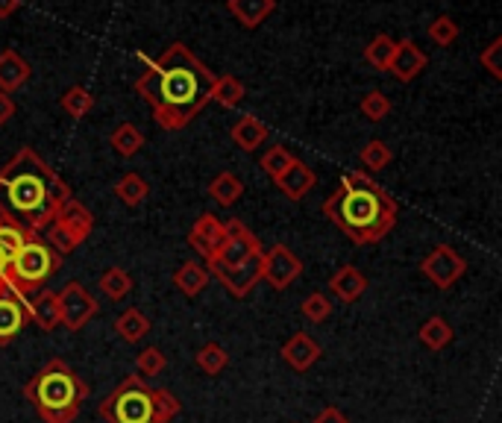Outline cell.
Listing matches in <instances>:
<instances>
[{
	"mask_svg": "<svg viewBox=\"0 0 502 423\" xmlns=\"http://www.w3.org/2000/svg\"><path fill=\"white\" fill-rule=\"evenodd\" d=\"M109 142H112V147H115V153L135 156L138 151H142L144 135H142V130L135 127V123H121V127H115V133L109 135Z\"/></svg>",
	"mask_w": 502,
	"mask_h": 423,
	"instance_id": "29",
	"label": "cell"
},
{
	"mask_svg": "<svg viewBox=\"0 0 502 423\" xmlns=\"http://www.w3.org/2000/svg\"><path fill=\"white\" fill-rule=\"evenodd\" d=\"M209 273L215 280H221V285L232 297H247L261 282V253L253 256V259H247V262H241V265H232V268L209 262Z\"/></svg>",
	"mask_w": 502,
	"mask_h": 423,
	"instance_id": "12",
	"label": "cell"
},
{
	"mask_svg": "<svg viewBox=\"0 0 502 423\" xmlns=\"http://www.w3.org/2000/svg\"><path fill=\"white\" fill-rule=\"evenodd\" d=\"M115 330L118 335L127 344H138L142 339H147V332H150V320L147 315L142 312V309H127L118 320H115Z\"/></svg>",
	"mask_w": 502,
	"mask_h": 423,
	"instance_id": "23",
	"label": "cell"
},
{
	"mask_svg": "<svg viewBox=\"0 0 502 423\" xmlns=\"http://www.w3.org/2000/svg\"><path fill=\"white\" fill-rule=\"evenodd\" d=\"M21 6V0H0V18H9Z\"/></svg>",
	"mask_w": 502,
	"mask_h": 423,
	"instance_id": "44",
	"label": "cell"
},
{
	"mask_svg": "<svg viewBox=\"0 0 502 423\" xmlns=\"http://www.w3.org/2000/svg\"><path fill=\"white\" fill-rule=\"evenodd\" d=\"M223 241H227V227H223L215 215H200L197 223L192 227V232H188V244H192L206 262L218 259Z\"/></svg>",
	"mask_w": 502,
	"mask_h": 423,
	"instance_id": "13",
	"label": "cell"
},
{
	"mask_svg": "<svg viewBox=\"0 0 502 423\" xmlns=\"http://www.w3.org/2000/svg\"><path fill=\"white\" fill-rule=\"evenodd\" d=\"M97 415L109 423H156L153 420V389L142 377H127L103 403Z\"/></svg>",
	"mask_w": 502,
	"mask_h": 423,
	"instance_id": "6",
	"label": "cell"
},
{
	"mask_svg": "<svg viewBox=\"0 0 502 423\" xmlns=\"http://www.w3.org/2000/svg\"><path fill=\"white\" fill-rule=\"evenodd\" d=\"M6 256L4 253H0V294H6L9 291V282H6Z\"/></svg>",
	"mask_w": 502,
	"mask_h": 423,
	"instance_id": "45",
	"label": "cell"
},
{
	"mask_svg": "<svg viewBox=\"0 0 502 423\" xmlns=\"http://www.w3.org/2000/svg\"><path fill=\"white\" fill-rule=\"evenodd\" d=\"M300 312H303V318L311 320V323H323V320H330V315H332V303H330V297H326V294L315 291V294H309L303 300Z\"/></svg>",
	"mask_w": 502,
	"mask_h": 423,
	"instance_id": "36",
	"label": "cell"
},
{
	"mask_svg": "<svg viewBox=\"0 0 502 423\" xmlns=\"http://www.w3.org/2000/svg\"><path fill=\"white\" fill-rule=\"evenodd\" d=\"M62 109H65L71 118H85L94 109V97L85 89H71L62 97Z\"/></svg>",
	"mask_w": 502,
	"mask_h": 423,
	"instance_id": "38",
	"label": "cell"
},
{
	"mask_svg": "<svg viewBox=\"0 0 502 423\" xmlns=\"http://www.w3.org/2000/svg\"><path fill=\"white\" fill-rule=\"evenodd\" d=\"M212 71L185 51V44H171L138 77L135 89L153 109L165 130H182L212 101Z\"/></svg>",
	"mask_w": 502,
	"mask_h": 423,
	"instance_id": "1",
	"label": "cell"
},
{
	"mask_svg": "<svg viewBox=\"0 0 502 423\" xmlns=\"http://www.w3.org/2000/svg\"><path fill=\"white\" fill-rule=\"evenodd\" d=\"M24 397L33 403V408L39 412L44 423H74L85 403V397H89V385L71 370L65 359H50L24 385Z\"/></svg>",
	"mask_w": 502,
	"mask_h": 423,
	"instance_id": "4",
	"label": "cell"
},
{
	"mask_svg": "<svg viewBox=\"0 0 502 423\" xmlns=\"http://www.w3.org/2000/svg\"><path fill=\"white\" fill-rule=\"evenodd\" d=\"M429 39H432L435 44H441V47L453 44V42L458 39V24H456L453 18L441 15V18H438V21L432 24V27H429Z\"/></svg>",
	"mask_w": 502,
	"mask_h": 423,
	"instance_id": "40",
	"label": "cell"
},
{
	"mask_svg": "<svg viewBox=\"0 0 502 423\" xmlns=\"http://www.w3.org/2000/svg\"><path fill=\"white\" fill-rule=\"evenodd\" d=\"M388 112H391V101L382 92H368L365 101H361V115L370 121H382Z\"/></svg>",
	"mask_w": 502,
	"mask_h": 423,
	"instance_id": "39",
	"label": "cell"
},
{
	"mask_svg": "<svg viewBox=\"0 0 502 423\" xmlns=\"http://www.w3.org/2000/svg\"><path fill=\"white\" fill-rule=\"evenodd\" d=\"M282 359H285L288 368H294V370L303 373L320 359V344L311 339V335H306V332H294L291 339L282 344Z\"/></svg>",
	"mask_w": 502,
	"mask_h": 423,
	"instance_id": "15",
	"label": "cell"
},
{
	"mask_svg": "<svg viewBox=\"0 0 502 423\" xmlns=\"http://www.w3.org/2000/svg\"><path fill=\"white\" fill-rule=\"evenodd\" d=\"M394 51H397V42L391 39V35H376V39L368 44L365 56H368L370 65L388 71V65H391V59H394Z\"/></svg>",
	"mask_w": 502,
	"mask_h": 423,
	"instance_id": "33",
	"label": "cell"
},
{
	"mask_svg": "<svg viewBox=\"0 0 502 423\" xmlns=\"http://www.w3.org/2000/svg\"><path fill=\"white\" fill-rule=\"evenodd\" d=\"M15 115V103H12V97L6 92H0V127Z\"/></svg>",
	"mask_w": 502,
	"mask_h": 423,
	"instance_id": "43",
	"label": "cell"
},
{
	"mask_svg": "<svg viewBox=\"0 0 502 423\" xmlns=\"http://www.w3.org/2000/svg\"><path fill=\"white\" fill-rule=\"evenodd\" d=\"M323 215L356 244H376L397 223V201L368 173H347L341 189L326 197Z\"/></svg>",
	"mask_w": 502,
	"mask_h": 423,
	"instance_id": "3",
	"label": "cell"
},
{
	"mask_svg": "<svg viewBox=\"0 0 502 423\" xmlns=\"http://www.w3.org/2000/svg\"><path fill=\"white\" fill-rule=\"evenodd\" d=\"M232 142L241 147V151H256L259 144L268 142V127L253 115H244L241 121L232 127Z\"/></svg>",
	"mask_w": 502,
	"mask_h": 423,
	"instance_id": "22",
	"label": "cell"
},
{
	"mask_svg": "<svg viewBox=\"0 0 502 423\" xmlns=\"http://www.w3.org/2000/svg\"><path fill=\"white\" fill-rule=\"evenodd\" d=\"M330 291H332V297H338L341 303H356L359 297L368 291V277H365V273H361L359 268L344 265V268H338V271L332 273Z\"/></svg>",
	"mask_w": 502,
	"mask_h": 423,
	"instance_id": "17",
	"label": "cell"
},
{
	"mask_svg": "<svg viewBox=\"0 0 502 423\" xmlns=\"http://www.w3.org/2000/svg\"><path fill=\"white\" fill-rule=\"evenodd\" d=\"M361 165L368 171H382L385 165H391V151H388V144L382 139L368 142L365 151H361Z\"/></svg>",
	"mask_w": 502,
	"mask_h": 423,
	"instance_id": "37",
	"label": "cell"
},
{
	"mask_svg": "<svg viewBox=\"0 0 502 423\" xmlns=\"http://www.w3.org/2000/svg\"><path fill=\"white\" fill-rule=\"evenodd\" d=\"M62 265V256L50 247L42 235L30 232L27 241L21 244V251L9 259L6 265V282L9 291L15 297H33L35 291L44 289V282L54 277Z\"/></svg>",
	"mask_w": 502,
	"mask_h": 423,
	"instance_id": "5",
	"label": "cell"
},
{
	"mask_svg": "<svg viewBox=\"0 0 502 423\" xmlns=\"http://www.w3.org/2000/svg\"><path fill=\"white\" fill-rule=\"evenodd\" d=\"M315 423H349V418L341 412V408H335V406H326L323 412L315 418Z\"/></svg>",
	"mask_w": 502,
	"mask_h": 423,
	"instance_id": "42",
	"label": "cell"
},
{
	"mask_svg": "<svg viewBox=\"0 0 502 423\" xmlns=\"http://www.w3.org/2000/svg\"><path fill=\"white\" fill-rule=\"evenodd\" d=\"M300 273H303V262H300V256L291 251V247L276 244L268 253H261V280H265L271 289H276V291L288 289Z\"/></svg>",
	"mask_w": 502,
	"mask_h": 423,
	"instance_id": "9",
	"label": "cell"
},
{
	"mask_svg": "<svg viewBox=\"0 0 502 423\" xmlns=\"http://www.w3.org/2000/svg\"><path fill=\"white\" fill-rule=\"evenodd\" d=\"M168 368V359L159 347H144L142 353L135 356V377H159L162 370Z\"/></svg>",
	"mask_w": 502,
	"mask_h": 423,
	"instance_id": "31",
	"label": "cell"
},
{
	"mask_svg": "<svg viewBox=\"0 0 502 423\" xmlns=\"http://www.w3.org/2000/svg\"><path fill=\"white\" fill-rule=\"evenodd\" d=\"M449 341H453V327L441 315H432L420 327V344L429 347V350H444Z\"/></svg>",
	"mask_w": 502,
	"mask_h": 423,
	"instance_id": "26",
	"label": "cell"
},
{
	"mask_svg": "<svg viewBox=\"0 0 502 423\" xmlns=\"http://www.w3.org/2000/svg\"><path fill=\"white\" fill-rule=\"evenodd\" d=\"M100 291H103L109 300H123L133 291V277L123 268H109L100 273Z\"/></svg>",
	"mask_w": 502,
	"mask_h": 423,
	"instance_id": "28",
	"label": "cell"
},
{
	"mask_svg": "<svg viewBox=\"0 0 502 423\" xmlns=\"http://www.w3.org/2000/svg\"><path fill=\"white\" fill-rule=\"evenodd\" d=\"M291 162H294V156L288 153L282 144H273L271 151H268L265 156H261L259 165H261V171L268 173V177H273V180H276V177H280V173H285L288 168H291Z\"/></svg>",
	"mask_w": 502,
	"mask_h": 423,
	"instance_id": "35",
	"label": "cell"
},
{
	"mask_svg": "<svg viewBox=\"0 0 502 423\" xmlns=\"http://www.w3.org/2000/svg\"><path fill=\"white\" fill-rule=\"evenodd\" d=\"M209 194H212V201H215V203H221V206H232V203L238 201V197L244 194V182L238 180L235 173L223 171V173H218L215 180H212Z\"/></svg>",
	"mask_w": 502,
	"mask_h": 423,
	"instance_id": "25",
	"label": "cell"
},
{
	"mask_svg": "<svg viewBox=\"0 0 502 423\" xmlns=\"http://www.w3.org/2000/svg\"><path fill=\"white\" fill-rule=\"evenodd\" d=\"M315 182H318V177H315V171H311L306 162H300V159H294L291 162V168H288L285 173H280L276 177V185L282 189V194L288 197V201H303V197L315 189Z\"/></svg>",
	"mask_w": 502,
	"mask_h": 423,
	"instance_id": "16",
	"label": "cell"
},
{
	"mask_svg": "<svg viewBox=\"0 0 502 423\" xmlns=\"http://www.w3.org/2000/svg\"><path fill=\"white\" fill-rule=\"evenodd\" d=\"M464 268H468V262H464L461 253L453 251L449 244L435 247V251L420 262L423 277L429 280L435 289H449V285H456L461 280Z\"/></svg>",
	"mask_w": 502,
	"mask_h": 423,
	"instance_id": "10",
	"label": "cell"
},
{
	"mask_svg": "<svg viewBox=\"0 0 502 423\" xmlns=\"http://www.w3.org/2000/svg\"><path fill=\"white\" fill-rule=\"evenodd\" d=\"M194 365L206 373V377H218V373L230 365V353L223 350L221 344H215V341H209V344H203L200 350L194 353Z\"/></svg>",
	"mask_w": 502,
	"mask_h": 423,
	"instance_id": "27",
	"label": "cell"
},
{
	"mask_svg": "<svg viewBox=\"0 0 502 423\" xmlns=\"http://www.w3.org/2000/svg\"><path fill=\"white\" fill-rule=\"evenodd\" d=\"M423 68H426V54L420 51L418 44H411V42L397 44L391 65H388V71H391L394 77H397V80H403V83L414 80Z\"/></svg>",
	"mask_w": 502,
	"mask_h": 423,
	"instance_id": "19",
	"label": "cell"
},
{
	"mask_svg": "<svg viewBox=\"0 0 502 423\" xmlns=\"http://www.w3.org/2000/svg\"><path fill=\"white\" fill-rule=\"evenodd\" d=\"M24 327H27V306H24V300L12 291L0 294V344L15 341Z\"/></svg>",
	"mask_w": 502,
	"mask_h": 423,
	"instance_id": "14",
	"label": "cell"
},
{
	"mask_svg": "<svg viewBox=\"0 0 502 423\" xmlns=\"http://www.w3.org/2000/svg\"><path fill=\"white\" fill-rule=\"evenodd\" d=\"M230 9L244 27H259L273 12V0H230Z\"/></svg>",
	"mask_w": 502,
	"mask_h": 423,
	"instance_id": "24",
	"label": "cell"
},
{
	"mask_svg": "<svg viewBox=\"0 0 502 423\" xmlns=\"http://www.w3.org/2000/svg\"><path fill=\"white\" fill-rule=\"evenodd\" d=\"M223 227H227V241H223L218 259H212V262H218L223 268H232V265H241V262H247V259H253V256L261 253L259 239L244 227L241 221L232 218V221L223 223Z\"/></svg>",
	"mask_w": 502,
	"mask_h": 423,
	"instance_id": "11",
	"label": "cell"
},
{
	"mask_svg": "<svg viewBox=\"0 0 502 423\" xmlns=\"http://www.w3.org/2000/svg\"><path fill=\"white\" fill-rule=\"evenodd\" d=\"M68 201V185L30 147L18 151L0 171V212L27 232H44Z\"/></svg>",
	"mask_w": 502,
	"mask_h": 423,
	"instance_id": "2",
	"label": "cell"
},
{
	"mask_svg": "<svg viewBox=\"0 0 502 423\" xmlns=\"http://www.w3.org/2000/svg\"><path fill=\"white\" fill-rule=\"evenodd\" d=\"M212 101H218L221 106H238L244 101V85L235 77H221L212 85Z\"/></svg>",
	"mask_w": 502,
	"mask_h": 423,
	"instance_id": "32",
	"label": "cell"
},
{
	"mask_svg": "<svg viewBox=\"0 0 502 423\" xmlns=\"http://www.w3.org/2000/svg\"><path fill=\"white\" fill-rule=\"evenodd\" d=\"M27 77H30V65L15 51L0 54V89L15 92V89H21L24 83H27Z\"/></svg>",
	"mask_w": 502,
	"mask_h": 423,
	"instance_id": "21",
	"label": "cell"
},
{
	"mask_svg": "<svg viewBox=\"0 0 502 423\" xmlns=\"http://www.w3.org/2000/svg\"><path fill=\"white\" fill-rule=\"evenodd\" d=\"M92 230H94L92 212L85 209L83 203H77V201H68L65 206L59 209L56 221L44 230L47 232L44 241L62 256V253H71L74 247H80L85 239H89Z\"/></svg>",
	"mask_w": 502,
	"mask_h": 423,
	"instance_id": "7",
	"label": "cell"
},
{
	"mask_svg": "<svg viewBox=\"0 0 502 423\" xmlns=\"http://www.w3.org/2000/svg\"><path fill=\"white\" fill-rule=\"evenodd\" d=\"M147 192H150V185L138 177V173H127V177H121L115 185V197L127 206H138L147 197Z\"/></svg>",
	"mask_w": 502,
	"mask_h": 423,
	"instance_id": "30",
	"label": "cell"
},
{
	"mask_svg": "<svg viewBox=\"0 0 502 423\" xmlns=\"http://www.w3.org/2000/svg\"><path fill=\"white\" fill-rule=\"evenodd\" d=\"M502 51V42L497 39L494 44H491V51H487L485 56H482V62H485V65H487V71H491L494 74V77H499V74H502V65H499V62H497V54Z\"/></svg>",
	"mask_w": 502,
	"mask_h": 423,
	"instance_id": "41",
	"label": "cell"
},
{
	"mask_svg": "<svg viewBox=\"0 0 502 423\" xmlns=\"http://www.w3.org/2000/svg\"><path fill=\"white\" fill-rule=\"evenodd\" d=\"M59 315H62V327L71 332H80L85 323L97 315V300L85 291V285L80 282H68L59 294Z\"/></svg>",
	"mask_w": 502,
	"mask_h": 423,
	"instance_id": "8",
	"label": "cell"
},
{
	"mask_svg": "<svg viewBox=\"0 0 502 423\" xmlns=\"http://www.w3.org/2000/svg\"><path fill=\"white\" fill-rule=\"evenodd\" d=\"M212 282V273L206 265L200 262H185L177 268V273H173V285L185 294V297H197L206 291V285Z\"/></svg>",
	"mask_w": 502,
	"mask_h": 423,
	"instance_id": "20",
	"label": "cell"
},
{
	"mask_svg": "<svg viewBox=\"0 0 502 423\" xmlns=\"http://www.w3.org/2000/svg\"><path fill=\"white\" fill-rule=\"evenodd\" d=\"M180 400L177 394H171L168 389H153V420L156 423H171L180 415Z\"/></svg>",
	"mask_w": 502,
	"mask_h": 423,
	"instance_id": "34",
	"label": "cell"
},
{
	"mask_svg": "<svg viewBox=\"0 0 502 423\" xmlns=\"http://www.w3.org/2000/svg\"><path fill=\"white\" fill-rule=\"evenodd\" d=\"M27 320H33L42 332H54L56 327H62L59 297L54 291H39L27 303Z\"/></svg>",
	"mask_w": 502,
	"mask_h": 423,
	"instance_id": "18",
	"label": "cell"
}]
</instances>
